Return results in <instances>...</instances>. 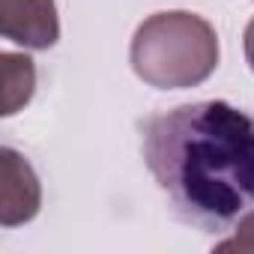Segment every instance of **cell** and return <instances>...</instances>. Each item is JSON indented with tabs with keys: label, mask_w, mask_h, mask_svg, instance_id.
Wrapping results in <instances>:
<instances>
[{
	"label": "cell",
	"mask_w": 254,
	"mask_h": 254,
	"mask_svg": "<svg viewBox=\"0 0 254 254\" xmlns=\"http://www.w3.org/2000/svg\"><path fill=\"white\" fill-rule=\"evenodd\" d=\"M150 174L174 212L221 233L254 206V120L227 102H191L141 123Z\"/></svg>",
	"instance_id": "1"
}]
</instances>
